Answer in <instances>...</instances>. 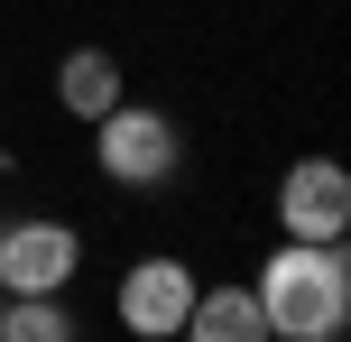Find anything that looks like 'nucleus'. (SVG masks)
Returning <instances> with one entry per match:
<instances>
[{
	"mask_svg": "<svg viewBox=\"0 0 351 342\" xmlns=\"http://www.w3.org/2000/svg\"><path fill=\"white\" fill-rule=\"evenodd\" d=\"M250 296L268 315V342H342V324H351V250L342 241H287L250 278Z\"/></svg>",
	"mask_w": 351,
	"mask_h": 342,
	"instance_id": "1",
	"label": "nucleus"
},
{
	"mask_svg": "<svg viewBox=\"0 0 351 342\" xmlns=\"http://www.w3.org/2000/svg\"><path fill=\"white\" fill-rule=\"evenodd\" d=\"M93 167H102L121 195H167L176 167H185V130L167 121L158 102H111L102 121H93Z\"/></svg>",
	"mask_w": 351,
	"mask_h": 342,
	"instance_id": "2",
	"label": "nucleus"
},
{
	"mask_svg": "<svg viewBox=\"0 0 351 342\" xmlns=\"http://www.w3.org/2000/svg\"><path fill=\"white\" fill-rule=\"evenodd\" d=\"M74 269H84V232L74 222H0V296H65Z\"/></svg>",
	"mask_w": 351,
	"mask_h": 342,
	"instance_id": "3",
	"label": "nucleus"
},
{
	"mask_svg": "<svg viewBox=\"0 0 351 342\" xmlns=\"http://www.w3.org/2000/svg\"><path fill=\"white\" fill-rule=\"evenodd\" d=\"M278 232L287 241H342L351 232V176H342V158H296L278 176Z\"/></svg>",
	"mask_w": 351,
	"mask_h": 342,
	"instance_id": "4",
	"label": "nucleus"
},
{
	"mask_svg": "<svg viewBox=\"0 0 351 342\" xmlns=\"http://www.w3.org/2000/svg\"><path fill=\"white\" fill-rule=\"evenodd\" d=\"M111 306H121V333L130 342H176V333H185V306H194V269H185V259H139Z\"/></svg>",
	"mask_w": 351,
	"mask_h": 342,
	"instance_id": "5",
	"label": "nucleus"
},
{
	"mask_svg": "<svg viewBox=\"0 0 351 342\" xmlns=\"http://www.w3.org/2000/svg\"><path fill=\"white\" fill-rule=\"evenodd\" d=\"M176 342H268V315H259V296L250 287H194V306H185V333Z\"/></svg>",
	"mask_w": 351,
	"mask_h": 342,
	"instance_id": "6",
	"label": "nucleus"
},
{
	"mask_svg": "<svg viewBox=\"0 0 351 342\" xmlns=\"http://www.w3.org/2000/svg\"><path fill=\"white\" fill-rule=\"evenodd\" d=\"M56 102H65L74 121H102V111L121 102V56L111 47H74L65 65H56Z\"/></svg>",
	"mask_w": 351,
	"mask_h": 342,
	"instance_id": "7",
	"label": "nucleus"
},
{
	"mask_svg": "<svg viewBox=\"0 0 351 342\" xmlns=\"http://www.w3.org/2000/svg\"><path fill=\"white\" fill-rule=\"evenodd\" d=\"M0 342H74L65 296H0Z\"/></svg>",
	"mask_w": 351,
	"mask_h": 342,
	"instance_id": "8",
	"label": "nucleus"
}]
</instances>
